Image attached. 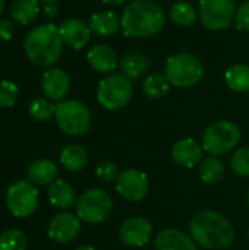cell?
I'll list each match as a JSON object with an SVG mask.
<instances>
[{
  "label": "cell",
  "mask_w": 249,
  "mask_h": 250,
  "mask_svg": "<svg viewBox=\"0 0 249 250\" xmlns=\"http://www.w3.org/2000/svg\"><path fill=\"white\" fill-rule=\"evenodd\" d=\"M120 22L126 37L148 38L163 29L166 15L163 7L154 0H132L123 9Z\"/></svg>",
  "instance_id": "cell-1"
},
{
  "label": "cell",
  "mask_w": 249,
  "mask_h": 250,
  "mask_svg": "<svg viewBox=\"0 0 249 250\" xmlns=\"http://www.w3.org/2000/svg\"><path fill=\"white\" fill-rule=\"evenodd\" d=\"M189 233L194 242L205 249H225L235 240V229L232 223L211 209L200 211L192 217Z\"/></svg>",
  "instance_id": "cell-2"
},
{
  "label": "cell",
  "mask_w": 249,
  "mask_h": 250,
  "mask_svg": "<svg viewBox=\"0 0 249 250\" xmlns=\"http://www.w3.org/2000/svg\"><path fill=\"white\" fill-rule=\"evenodd\" d=\"M63 44L59 26L54 23H44L32 28L25 35L23 50L35 66L50 67L60 59Z\"/></svg>",
  "instance_id": "cell-3"
},
{
  "label": "cell",
  "mask_w": 249,
  "mask_h": 250,
  "mask_svg": "<svg viewBox=\"0 0 249 250\" xmlns=\"http://www.w3.org/2000/svg\"><path fill=\"white\" fill-rule=\"evenodd\" d=\"M164 75L173 86L192 88L203 79L204 66L195 54L182 51L166 60Z\"/></svg>",
  "instance_id": "cell-4"
},
{
  "label": "cell",
  "mask_w": 249,
  "mask_h": 250,
  "mask_svg": "<svg viewBox=\"0 0 249 250\" xmlns=\"http://www.w3.org/2000/svg\"><path fill=\"white\" fill-rule=\"evenodd\" d=\"M134 95V88L131 79L123 73L107 75L98 85L97 101L106 110H120L126 107Z\"/></svg>",
  "instance_id": "cell-5"
},
{
  "label": "cell",
  "mask_w": 249,
  "mask_h": 250,
  "mask_svg": "<svg viewBox=\"0 0 249 250\" xmlns=\"http://www.w3.org/2000/svg\"><path fill=\"white\" fill-rule=\"evenodd\" d=\"M59 129L69 136H81L91 127V113L85 104L76 100H65L56 105Z\"/></svg>",
  "instance_id": "cell-6"
},
{
  "label": "cell",
  "mask_w": 249,
  "mask_h": 250,
  "mask_svg": "<svg viewBox=\"0 0 249 250\" xmlns=\"http://www.w3.org/2000/svg\"><path fill=\"white\" fill-rule=\"evenodd\" d=\"M241 141L239 127L229 120H220L210 125L203 133V148L210 155H223L232 151Z\"/></svg>",
  "instance_id": "cell-7"
},
{
  "label": "cell",
  "mask_w": 249,
  "mask_h": 250,
  "mask_svg": "<svg viewBox=\"0 0 249 250\" xmlns=\"http://www.w3.org/2000/svg\"><path fill=\"white\" fill-rule=\"evenodd\" d=\"M113 209L112 198L101 189H90L82 193L76 202V215L79 220L90 224L106 221Z\"/></svg>",
  "instance_id": "cell-8"
},
{
  "label": "cell",
  "mask_w": 249,
  "mask_h": 250,
  "mask_svg": "<svg viewBox=\"0 0 249 250\" xmlns=\"http://www.w3.org/2000/svg\"><path fill=\"white\" fill-rule=\"evenodd\" d=\"M198 15L207 29L223 31L235 21V0H200Z\"/></svg>",
  "instance_id": "cell-9"
},
{
  "label": "cell",
  "mask_w": 249,
  "mask_h": 250,
  "mask_svg": "<svg viewBox=\"0 0 249 250\" xmlns=\"http://www.w3.org/2000/svg\"><path fill=\"white\" fill-rule=\"evenodd\" d=\"M7 209L16 218H26L32 215L38 205V190L31 182L19 180L13 183L6 192Z\"/></svg>",
  "instance_id": "cell-10"
},
{
  "label": "cell",
  "mask_w": 249,
  "mask_h": 250,
  "mask_svg": "<svg viewBox=\"0 0 249 250\" xmlns=\"http://www.w3.org/2000/svg\"><path fill=\"white\" fill-rule=\"evenodd\" d=\"M116 190L123 199L129 202H139L148 192V177L136 168L120 171L116 180Z\"/></svg>",
  "instance_id": "cell-11"
},
{
  "label": "cell",
  "mask_w": 249,
  "mask_h": 250,
  "mask_svg": "<svg viewBox=\"0 0 249 250\" xmlns=\"http://www.w3.org/2000/svg\"><path fill=\"white\" fill-rule=\"evenodd\" d=\"M153 236V226L147 218L131 217L126 218L119 230V237L123 245L129 248H142L145 246Z\"/></svg>",
  "instance_id": "cell-12"
},
{
  "label": "cell",
  "mask_w": 249,
  "mask_h": 250,
  "mask_svg": "<svg viewBox=\"0 0 249 250\" xmlns=\"http://www.w3.org/2000/svg\"><path fill=\"white\" fill-rule=\"evenodd\" d=\"M81 230V220L78 215H73L70 212H60L54 215V218L48 224L47 234L51 240L56 243H70L76 239Z\"/></svg>",
  "instance_id": "cell-13"
},
{
  "label": "cell",
  "mask_w": 249,
  "mask_h": 250,
  "mask_svg": "<svg viewBox=\"0 0 249 250\" xmlns=\"http://www.w3.org/2000/svg\"><path fill=\"white\" fill-rule=\"evenodd\" d=\"M41 86L47 98H50L51 101H62L69 92L70 78L63 69L51 67L44 72Z\"/></svg>",
  "instance_id": "cell-14"
},
{
  "label": "cell",
  "mask_w": 249,
  "mask_h": 250,
  "mask_svg": "<svg viewBox=\"0 0 249 250\" xmlns=\"http://www.w3.org/2000/svg\"><path fill=\"white\" fill-rule=\"evenodd\" d=\"M60 35L66 45L79 50L85 47L91 38V28L81 19H68L60 26Z\"/></svg>",
  "instance_id": "cell-15"
},
{
  "label": "cell",
  "mask_w": 249,
  "mask_h": 250,
  "mask_svg": "<svg viewBox=\"0 0 249 250\" xmlns=\"http://www.w3.org/2000/svg\"><path fill=\"white\" fill-rule=\"evenodd\" d=\"M204 148L192 138H185L178 141L172 148V157L175 163H178L182 167L192 168L200 164L203 158Z\"/></svg>",
  "instance_id": "cell-16"
},
{
  "label": "cell",
  "mask_w": 249,
  "mask_h": 250,
  "mask_svg": "<svg viewBox=\"0 0 249 250\" xmlns=\"http://www.w3.org/2000/svg\"><path fill=\"white\" fill-rule=\"evenodd\" d=\"M156 250H197L192 237L176 229L161 230L154 242Z\"/></svg>",
  "instance_id": "cell-17"
},
{
  "label": "cell",
  "mask_w": 249,
  "mask_h": 250,
  "mask_svg": "<svg viewBox=\"0 0 249 250\" xmlns=\"http://www.w3.org/2000/svg\"><path fill=\"white\" fill-rule=\"evenodd\" d=\"M90 66L100 73H112L117 67V56L107 44H95L87 53Z\"/></svg>",
  "instance_id": "cell-18"
},
{
  "label": "cell",
  "mask_w": 249,
  "mask_h": 250,
  "mask_svg": "<svg viewBox=\"0 0 249 250\" xmlns=\"http://www.w3.org/2000/svg\"><path fill=\"white\" fill-rule=\"evenodd\" d=\"M88 25L91 31L100 37H112L122 28L120 18L112 10H103V12L94 13L90 18Z\"/></svg>",
  "instance_id": "cell-19"
},
{
  "label": "cell",
  "mask_w": 249,
  "mask_h": 250,
  "mask_svg": "<svg viewBox=\"0 0 249 250\" xmlns=\"http://www.w3.org/2000/svg\"><path fill=\"white\" fill-rule=\"evenodd\" d=\"M28 182L32 185H51L57 177V167L53 161L41 158L28 167Z\"/></svg>",
  "instance_id": "cell-20"
},
{
  "label": "cell",
  "mask_w": 249,
  "mask_h": 250,
  "mask_svg": "<svg viewBox=\"0 0 249 250\" xmlns=\"http://www.w3.org/2000/svg\"><path fill=\"white\" fill-rule=\"evenodd\" d=\"M151 66V62L150 59L147 57V54L144 53H139V51H132V53H128L122 62H120V69H122V73L134 81V79H138L141 78L142 75L147 73V70L150 69Z\"/></svg>",
  "instance_id": "cell-21"
},
{
  "label": "cell",
  "mask_w": 249,
  "mask_h": 250,
  "mask_svg": "<svg viewBox=\"0 0 249 250\" xmlns=\"http://www.w3.org/2000/svg\"><path fill=\"white\" fill-rule=\"evenodd\" d=\"M48 201L57 208H70L75 204V192L70 185L63 180H54L48 186Z\"/></svg>",
  "instance_id": "cell-22"
},
{
  "label": "cell",
  "mask_w": 249,
  "mask_h": 250,
  "mask_svg": "<svg viewBox=\"0 0 249 250\" xmlns=\"http://www.w3.org/2000/svg\"><path fill=\"white\" fill-rule=\"evenodd\" d=\"M60 163L69 171H81L87 164V152L82 146L70 144L65 146L60 152Z\"/></svg>",
  "instance_id": "cell-23"
},
{
  "label": "cell",
  "mask_w": 249,
  "mask_h": 250,
  "mask_svg": "<svg viewBox=\"0 0 249 250\" xmlns=\"http://www.w3.org/2000/svg\"><path fill=\"white\" fill-rule=\"evenodd\" d=\"M225 81L232 91H249V66L242 63L230 66L225 73Z\"/></svg>",
  "instance_id": "cell-24"
},
{
  "label": "cell",
  "mask_w": 249,
  "mask_h": 250,
  "mask_svg": "<svg viewBox=\"0 0 249 250\" xmlns=\"http://www.w3.org/2000/svg\"><path fill=\"white\" fill-rule=\"evenodd\" d=\"M40 13L38 0H16L10 7V15L15 22L21 25H28Z\"/></svg>",
  "instance_id": "cell-25"
},
{
  "label": "cell",
  "mask_w": 249,
  "mask_h": 250,
  "mask_svg": "<svg viewBox=\"0 0 249 250\" xmlns=\"http://www.w3.org/2000/svg\"><path fill=\"white\" fill-rule=\"evenodd\" d=\"M200 176L201 180L207 185H216L219 183L225 176V166L222 160L216 155L207 157L200 167Z\"/></svg>",
  "instance_id": "cell-26"
},
{
  "label": "cell",
  "mask_w": 249,
  "mask_h": 250,
  "mask_svg": "<svg viewBox=\"0 0 249 250\" xmlns=\"http://www.w3.org/2000/svg\"><path fill=\"white\" fill-rule=\"evenodd\" d=\"M169 88H170V82L163 73H153L147 76L142 83V92L151 100L164 97L169 92Z\"/></svg>",
  "instance_id": "cell-27"
},
{
  "label": "cell",
  "mask_w": 249,
  "mask_h": 250,
  "mask_svg": "<svg viewBox=\"0 0 249 250\" xmlns=\"http://www.w3.org/2000/svg\"><path fill=\"white\" fill-rule=\"evenodd\" d=\"M169 16L179 26H191V25H194L197 22L198 12L189 3H186V1H178V3H175L170 7Z\"/></svg>",
  "instance_id": "cell-28"
},
{
  "label": "cell",
  "mask_w": 249,
  "mask_h": 250,
  "mask_svg": "<svg viewBox=\"0 0 249 250\" xmlns=\"http://www.w3.org/2000/svg\"><path fill=\"white\" fill-rule=\"evenodd\" d=\"M29 114L37 120V122H47L51 117L56 116V105L50 98H35L29 104Z\"/></svg>",
  "instance_id": "cell-29"
},
{
  "label": "cell",
  "mask_w": 249,
  "mask_h": 250,
  "mask_svg": "<svg viewBox=\"0 0 249 250\" xmlns=\"http://www.w3.org/2000/svg\"><path fill=\"white\" fill-rule=\"evenodd\" d=\"M26 236L16 229L6 230L0 234V250H26Z\"/></svg>",
  "instance_id": "cell-30"
},
{
  "label": "cell",
  "mask_w": 249,
  "mask_h": 250,
  "mask_svg": "<svg viewBox=\"0 0 249 250\" xmlns=\"http://www.w3.org/2000/svg\"><path fill=\"white\" fill-rule=\"evenodd\" d=\"M232 170L239 177H249V148L244 146L236 149L230 161Z\"/></svg>",
  "instance_id": "cell-31"
},
{
  "label": "cell",
  "mask_w": 249,
  "mask_h": 250,
  "mask_svg": "<svg viewBox=\"0 0 249 250\" xmlns=\"http://www.w3.org/2000/svg\"><path fill=\"white\" fill-rule=\"evenodd\" d=\"M18 86L12 81H0V108L12 107L18 98Z\"/></svg>",
  "instance_id": "cell-32"
},
{
  "label": "cell",
  "mask_w": 249,
  "mask_h": 250,
  "mask_svg": "<svg viewBox=\"0 0 249 250\" xmlns=\"http://www.w3.org/2000/svg\"><path fill=\"white\" fill-rule=\"evenodd\" d=\"M119 168L112 161H101L97 168H95V176L101 180V182H116L119 177Z\"/></svg>",
  "instance_id": "cell-33"
},
{
  "label": "cell",
  "mask_w": 249,
  "mask_h": 250,
  "mask_svg": "<svg viewBox=\"0 0 249 250\" xmlns=\"http://www.w3.org/2000/svg\"><path fill=\"white\" fill-rule=\"evenodd\" d=\"M235 23H236V28H238V29L249 32V0L248 1H245V3H242V4L236 9Z\"/></svg>",
  "instance_id": "cell-34"
},
{
  "label": "cell",
  "mask_w": 249,
  "mask_h": 250,
  "mask_svg": "<svg viewBox=\"0 0 249 250\" xmlns=\"http://www.w3.org/2000/svg\"><path fill=\"white\" fill-rule=\"evenodd\" d=\"M13 23L6 19H0V41H9L13 35Z\"/></svg>",
  "instance_id": "cell-35"
},
{
  "label": "cell",
  "mask_w": 249,
  "mask_h": 250,
  "mask_svg": "<svg viewBox=\"0 0 249 250\" xmlns=\"http://www.w3.org/2000/svg\"><path fill=\"white\" fill-rule=\"evenodd\" d=\"M43 12H44V15H45V16H48V18H54V16L57 15V6H56V3H45V6H44Z\"/></svg>",
  "instance_id": "cell-36"
},
{
  "label": "cell",
  "mask_w": 249,
  "mask_h": 250,
  "mask_svg": "<svg viewBox=\"0 0 249 250\" xmlns=\"http://www.w3.org/2000/svg\"><path fill=\"white\" fill-rule=\"evenodd\" d=\"M104 4H109V6H120L123 3H126L128 0H101Z\"/></svg>",
  "instance_id": "cell-37"
},
{
  "label": "cell",
  "mask_w": 249,
  "mask_h": 250,
  "mask_svg": "<svg viewBox=\"0 0 249 250\" xmlns=\"http://www.w3.org/2000/svg\"><path fill=\"white\" fill-rule=\"evenodd\" d=\"M75 250H95L94 248H91V246H81V248H78V249Z\"/></svg>",
  "instance_id": "cell-38"
},
{
  "label": "cell",
  "mask_w": 249,
  "mask_h": 250,
  "mask_svg": "<svg viewBox=\"0 0 249 250\" xmlns=\"http://www.w3.org/2000/svg\"><path fill=\"white\" fill-rule=\"evenodd\" d=\"M3 9H4V0H0V15L3 12Z\"/></svg>",
  "instance_id": "cell-39"
},
{
  "label": "cell",
  "mask_w": 249,
  "mask_h": 250,
  "mask_svg": "<svg viewBox=\"0 0 249 250\" xmlns=\"http://www.w3.org/2000/svg\"><path fill=\"white\" fill-rule=\"evenodd\" d=\"M38 1H44V3H54L56 0H38Z\"/></svg>",
  "instance_id": "cell-40"
},
{
  "label": "cell",
  "mask_w": 249,
  "mask_h": 250,
  "mask_svg": "<svg viewBox=\"0 0 249 250\" xmlns=\"http://www.w3.org/2000/svg\"><path fill=\"white\" fill-rule=\"evenodd\" d=\"M248 205H249V190H248Z\"/></svg>",
  "instance_id": "cell-41"
},
{
  "label": "cell",
  "mask_w": 249,
  "mask_h": 250,
  "mask_svg": "<svg viewBox=\"0 0 249 250\" xmlns=\"http://www.w3.org/2000/svg\"><path fill=\"white\" fill-rule=\"evenodd\" d=\"M248 236H249V231H248Z\"/></svg>",
  "instance_id": "cell-42"
}]
</instances>
